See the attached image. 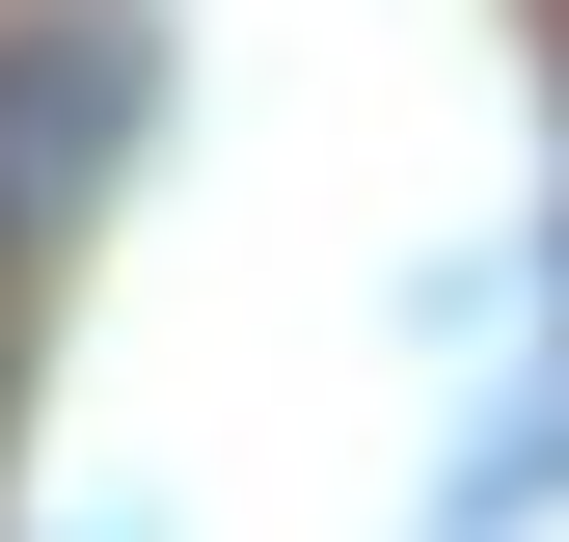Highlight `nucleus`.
<instances>
[{
	"label": "nucleus",
	"instance_id": "nucleus-1",
	"mask_svg": "<svg viewBox=\"0 0 569 542\" xmlns=\"http://www.w3.org/2000/svg\"><path fill=\"white\" fill-rule=\"evenodd\" d=\"M109 136H136V28H0V271H54Z\"/></svg>",
	"mask_w": 569,
	"mask_h": 542
}]
</instances>
